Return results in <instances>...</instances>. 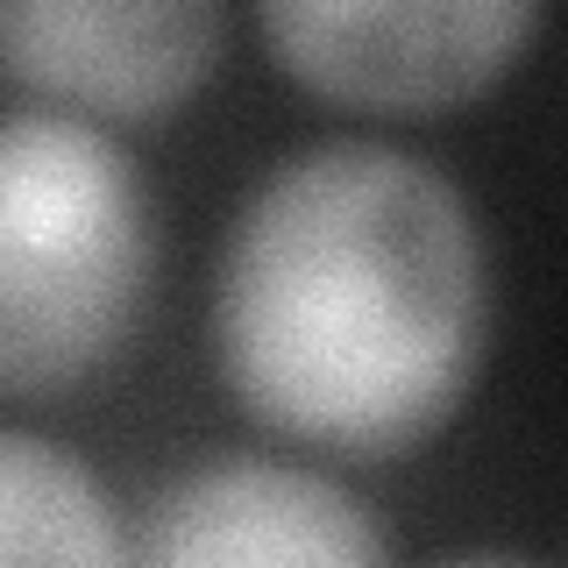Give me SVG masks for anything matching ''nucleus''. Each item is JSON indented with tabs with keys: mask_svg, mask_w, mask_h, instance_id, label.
Segmentation results:
<instances>
[{
	"mask_svg": "<svg viewBox=\"0 0 568 568\" xmlns=\"http://www.w3.org/2000/svg\"><path fill=\"white\" fill-rule=\"evenodd\" d=\"M206 320L213 369L256 426L348 462L413 455L484 363L476 206L398 142H306L242 200Z\"/></svg>",
	"mask_w": 568,
	"mask_h": 568,
	"instance_id": "obj_1",
	"label": "nucleus"
},
{
	"mask_svg": "<svg viewBox=\"0 0 568 568\" xmlns=\"http://www.w3.org/2000/svg\"><path fill=\"white\" fill-rule=\"evenodd\" d=\"M135 156L64 106L22 100L0 135V384L36 405L129 348L150 298Z\"/></svg>",
	"mask_w": 568,
	"mask_h": 568,
	"instance_id": "obj_2",
	"label": "nucleus"
},
{
	"mask_svg": "<svg viewBox=\"0 0 568 568\" xmlns=\"http://www.w3.org/2000/svg\"><path fill=\"white\" fill-rule=\"evenodd\" d=\"M547 14L532 0H263L271 58L320 100L434 114L476 100L526 58Z\"/></svg>",
	"mask_w": 568,
	"mask_h": 568,
	"instance_id": "obj_3",
	"label": "nucleus"
},
{
	"mask_svg": "<svg viewBox=\"0 0 568 568\" xmlns=\"http://www.w3.org/2000/svg\"><path fill=\"white\" fill-rule=\"evenodd\" d=\"M221 8L206 0H8L0 58L43 106L106 121L171 114L221 64Z\"/></svg>",
	"mask_w": 568,
	"mask_h": 568,
	"instance_id": "obj_4",
	"label": "nucleus"
},
{
	"mask_svg": "<svg viewBox=\"0 0 568 568\" xmlns=\"http://www.w3.org/2000/svg\"><path fill=\"white\" fill-rule=\"evenodd\" d=\"M135 568H390L363 497L271 455L185 469L142 519Z\"/></svg>",
	"mask_w": 568,
	"mask_h": 568,
	"instance_id": "obj_5",
	"label": "nucleus"
},
{
	"mask_svg": "<svg viewBox=\"0 0 568 568\" xmlns=\"http://www.w3.org/2000/svg\"><path fill=\"white\" fill-rule=\"evenodd\" d=\"M0 568H135L100 476L36 426L0 434Z\"/></svg>",
	"mask_w": 568,
	"mask_h": 568,
	"instance_id": "obj_6",
	"label": "nucleus"
},
{
	"mask_svg": "<svg viewBox=\"0 0 568 568\" xmlns=\"http://www.w3.org/2000/svg\"><path fill=\"white\" fill-rule=\"evenodd\" d=\"M434 568H532V561H519V555H448Z\"/></svg>",
	"mask_w": 568,
	"mask_h": 568,
	"instance_id": "obj_7",
	"label": "nucleus"
}]
</instances>
